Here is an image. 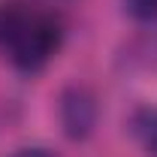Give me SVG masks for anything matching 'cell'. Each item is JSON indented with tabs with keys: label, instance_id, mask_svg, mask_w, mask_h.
<instances>
[{
	"label": "cell",
	"instance_id": "5b68a950",
	"mask_svg": "<svg viewBox=\"0 0 157 157\" xmlns=\"http://www.w3.org/2000/svg\"><path fill=\"white\" fill-rule=\"evenodd\" d=\"M9 157H58L52 148H42V145H27V148H18L15 154H9Z\"/></svg>",
	"mask_w": 157,
	"mask_h": 157
},
{
	"label": "cell",
	"instance_id": "277c9868",
	"mask_svg": "<svg viewBox=\"0 0 157 157\" xmlns=\"http://www.w3.org/2000/svg\"><path fill=\"white\" fill-rule=\"evenodd\" d=\"M121 9L133 21H142V24L157 21V0H121Z\"/></svg>",
	"mask_w": 157,
	"mask_h": 157
},
{
	"label": "cell",
	"instance_id": "3957f363",
	"mask_svg": "<svg viewBox=\"0 0 157 157\" xmlns=\"http://www.w3.org/2000/svg\"><path fill=\"white\" fill-rule=\"evenodd\" d=\"M127 130L148 157H157V106L142 103L127 118Z\"/></svg>",
	"mask_w": 157,
	"mask_h": 157
},
{
	"label": "cell",
	"instance_id": "7a4b0ae2",
	"mask_svg": "<svg viewBox=\"0 0 157 157\" xmlns=\"http://www.w3.org/2000/svg\"><path fill=\"white\" fill-rule=\"evenodd\" d=\"M97 118H100L97 97L85 85H70L60 91L58 121H60V130L67 133V139H73V142L91 139V133L97 130Z\"/></svg>",
	"mask_w": 157,
	"mask_h": 157
},
{
	"label": "cell",
	"instance_id": "6da1fadb",
	"mask_svg": "<svg viewBox=\"0 0 157 157\" xmlns=\"http://www.w3.org/2000/svg\"><path fill=\"white\" fill-rule=\"evenodd\" d=\"M67 24L55 9L33 0L0 3V60L21 76H36L58 58Z\"/></svg>",
	"mask_w": 157,
	"mask_h": 157
}]
</instances>
